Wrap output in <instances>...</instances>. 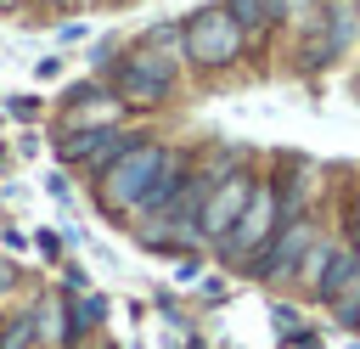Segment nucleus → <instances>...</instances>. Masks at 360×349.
<instances>
[{"instance_id": "5", "label": "nucleus", "mask_w": 360, "mask_h": 349, "mask_svg": "<svg viewBox=\"0 0 360 349\" xmlns=\"http://www.w3.org/2000/svg\"><path fill=\"white\" fill-rule=\"evenodd\" d=\"M253 186H259V180H248V174H225V180H214V186H208V197H202V220H197V231H202V236H214V242H225V236H231V225L242 220V208H248Z\"/></svg>"}, {"instance_id": "2", "label": "nucleus", "mask_w": 360, "mask_h": 349, "mask_svg": "<svg viewBox=\"0 0 360 349\" xmlns=\"http://www.w3.org/2000/svg\"><path fill=\"white\" fill-rule=\"evenodd\" d=\"M174 146H152V141H135L107 174H101V203L107 208H141V197L158 186V174L169 169Z\"/></svg>"}, {"instance_id": "13", "label": "nucleus", "mask_w": 360, "mask_h": 349, "mask_svg": "<svg viewBox=\"0 0 360 349\" xmlns=\"http://www.w3.org/2000/svg\"><path fill=\"white\" fill-rule=\"evenodd\" d=\"M11 113H17V118H34V113H39V101H34V96H22V101H11Z\"/></svg>"}, {"instance_id": "4", "label": "nucleus", "mask_w": 360, "mask_h": 349, "mask_svg": "<svg viewBox=\"0 0 360 349\" xmlns=\"http://www.w3.org/2000/svg\"><path fill=\"white\" fill-rule=\"evenodd\" d=\"M112 84H118V96H124L129 107H158V101L174 90V62H169V51H163L158 39H146L141 51H129V56L118 62Z\"/></svg>"}, {"instance_id": "9", "label": "nucleus", "mask_w": 360, "mask_h": 349, "mask_svg": "<svg viewBox=\"0 0 360 349\" xmlns=\"http://www.w3.org/2000/svg\"><path fill=\"white\" fill-rule=\"evenodd\" d=\"M225 11L242 23V34H259L270 23V0H225Z\"/></svg>"}, {"instance_id": "3", "label": "nucleus", "mask_w": 360, "mask_h": 349, "mask_svg": "<svg viewBox=\"0 0 360 349\" xmlns=\"http://www.w3.org/2000/svg\"><path fill=\"white\" fill-rule=\"evenodd\" d=\"M287 214H281V197H276V186L270 180H259L253 186V197H248V208H242V220L231 225V236L219 242V259L225 265H253L259 253H264V242L276 236V225H281Z\"/></svg>"}, {"instance_id": "7", "label": "nucleus", "mask_w": 360, "mask_h": 349, "mask_svg": "<svg viewBox=\"0 0 360 349\" xmlns=\"http://www.w3.org/2000/svg\"><path fill=\"white\" fill-rule=\"evenodd\" d=\"M309 242H315V225H309V220H281L276 236L264 242V253H259L248 270L264 276V281H276V276H287V270L304 265V248H309Z\"/></svg>"}, {"instance_id": "11", "label": "nucleus", "mask_w": 360, "mask_h": 349, "mask_svg": "<svg viewBox=\"0 0 360 349\" xmlns=\"http://www.w3.org/2000/svg\"><path fill=\"white\" fill-rule=\"evenodd\" d=\"M349 248H360V191H354V203H349Z\"/></svg>"}, {"instance_id": "8", "label": "nucleus", "mask_w": 360, "mask_h": 349, "mask_svg": "<svg viewBox=\"0 0 360 349\" xmlns=\"http://www.w3.org/2000/svg\"><path fill=\"white\" fill-rule=\"evenodd\" d=\"M101 310H107V304H101L96 293L79 298V310H73V321H68V343H79L84 332H96V326H101Z\"/></svg>"}, {"instance_id": "14", "label": "nucleus", "mask_w": 360, "mask_h": 349, "mask_svg": "<svg viewBox=\"0 0 360 349\" xmlns=\"http://www.w3.org/2000/svg\"><path fill=\"white\" fill-rule=\"evenodd\" d=\"M11 281H17V270H11V265H6V259H0V293H6V287H11Z\"/></svg>"}, {"instance_id": "1", "label": "nucleus", "mask_w": 360, "mask_h": 349, "mask_svg": "<svg viewBox=\"0 0 360 349\" xmlns=\"http://www.w3.org/2000/svg\"><path fill=\"white\" fill-rule=\"evenodd\" d=\"M180 45H186V56H191L197 68H231V62L242 56L248 34H242V23H236L225 6H202V11H191V17L180 23Z\"/></svg>"}, {"instance_id": "10", "label": "nucleus", "mask_w": 360, "mask_h": 349, "mask_svg": "<svg viewBox=\"0 0 360 349\" xmlns=\"http://www.w3.org/2000/svg\"><path fill=\"white\" fill-rule=\"evenodd\" d=\"M34 343V315H6L0 321V349H28Z\"/></svg>"}, {"instance_id": "6", "label": "nucleus", "mask_w": 360, "mask_h": 349, "mask_svg": "<svg viewBox=\"0 0 360 349\" xmlns=\"http://www.w3.org/2000/svg\"><path fill=\"white\" fill-rule=\"evenodd\" d=\"M129 146H135V135H124V129H62L56 158L62 163H101V174H107Z\"/></svg>"}, {"instance_id": "12", "label": "nucleus", "mask_w": 360, "mask_h": 349, "mask_svg": "<svg viewBox=\"0 0 360 349\" xmlns=\"http://www.w3.org/2000/svg\"><path fill=\"white\" fill-rule=\"evenodd\" d=\"M338 321H343L349 332H360V304H343V310H338Z\"/></svg>"}]
</instances>
